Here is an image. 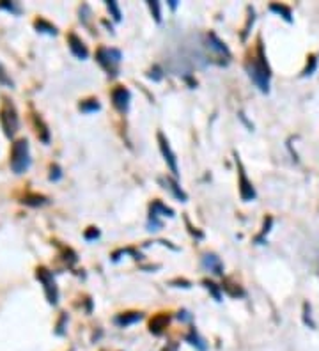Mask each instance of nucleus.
<instances>
[{"mask_svg": "<svg viewBox=\"0 0 319 351\" xmlns=\"http://www.w3.org/2000/svg\"><path fill=\"white\" fill-rule=\"evenodd\" d=\"M20 202H21V204H25V206L39 208V206H45V204H48V197H45V195H39V194H27Z\"/></svg>", "mask_w": 319, "mask_h": 351, "instance_id": "obj_14", "label": "nucleus"}, {"mask_svg": "<svg viewBox=\"0 0 319 351\" xmlns=\"http://www.w3.org/2000/svg\"><path fill=\"white\" fill-rule=\"evenodd\" d=\"M121 52L115 48H100L96 52V61L100 66L108 73L110 77H117L119 75V64H121Z\"/></svg>", "mask_w": 319, "mask_h": 351, "instance_id": "obj_4", "label": "nucleus"}, {"mask_svg": "<svg viewBox=\"0 0 319 351\" xmlns=\"http://www.w3.org/2000/svg\"><path fill=\"white\" fill-rule=\"evenodd\" d=\"M186 341L192 344V346H195L199 351H206L208 350V344L204 343V339H201V335L195 332V328H192V332L188 335H186Z\"/></svg>", "mask_w": 319, "mask_h": 351, "instance_id": "obj_18", "label": "nucleus"}, {"mask_svg": "<svg viewBox=\"0 0 319 351\" xmlns=\"http://www.w3.org/2000/svg\"><path fill=\"white\" fill-rule=\"evenodd\" d=\"M0 85L9 87V89H12V87H14V82H12V78L9 77V73L5 71V68L2 64H0Z\"/></svg>", "mask_w": 319, "mask_h": 351, "instance_id": "obj_22", "label": "nucleus"}, {"mask_svg": "<svg viewBox=\"0 0 319 351\" xmlns=\"http://www.w3.org/2000/svg\"><path fill=\"white\" fill-rule=\"evenodd\" d=\"M106 7H108V11L113 14V20H115V21H121V11H119L117 2L110 0V2H106Z\"/></svg>", "mask_w": 319, "mask_h": 351, "instance_id": "obj_26", "label": "nucleus"}, {"mask_svg": "<svg viewBox=\"0 0 319 351\" xmlns=\"http://www.w3.org/2000/svg\"><path fill=\"white\" fill-rule=\"evenodd\" d=\"M98 236H100V231L94 229V227H89V231L85 233V239H87V241H93V239L98 238Z\"/></svg>", "mask_w": 319, "mask_h": 351, "instance_id": "obj_31", "label": "nucleus"}, {"mask_svg": "<svg viewBox=\"0 0 319 351\" xmlns=\"http://www.w3.org/2000/svg\"><path fill=\"white\" fill-rule=\"evenodd\" d=\"M162 77H163L162 69L158 68V66H154V68L151 69V73H149V78H153L154 82H160V80H162Z\"/></svg>", "mask_w": 319, "mask_h": 351, "instance_id": "obj_29", "label": "nucleus"}, {"mask_svg": "<svg viewBox=\"0 0 319 351\" xmlns=\"http://www.w3.org/2000/svg\"><path fill=\"white\" fill-rule=\"evenodd\" d=\"M167 325H169V316L160 314V316H156V318H153V321H151V325H149V330L153 332L154 335H160L163 332V328H167Z\"/></svg>", "mask_w": 319, "mask_h": 351, "instance_id": "obj_16", "label": "nucleus"}, {"mask_svg": "<svg viewBox=\"0 0 319 351\" xmlns=\"http://www.w3.org/2000/svg\"><path fill=\"white\" fill-rule=\"evenodd\" d=\"M158 142H160V149H162V154H163V158H165L167 165L170 167V170H172L174 176L178 178V176H179L178 160H176V154H174V153H172V149H170L169 140H167V138L163 137V133H158Z\"/></svg>", "mask_w": 319, "mask_h": 351, "instance_id": "obj_6", "label": "nucleus"}, {"mask_svg": "<svg viewBox=\"0 0 319 351\" xmlns=\"http://www.w3.org/2000/svg\"><path fill=\"white\" fill-rule=\"evenodd\" d=\"M34 122H36V131H37V137H39V140L43 142V144H48L50 142V129L48 126L43 122V119H41L39 116H34Z\"/></svg>", "mask_w": 319, "mask_h": 351, "instance_id": "obj_15", "label": "nucleus"}, {"mask_svg": "<svg viewBox=\"0 0 319 351\" xmlns=\"http://www.w3.org/2000/svg\"><path fill=\"white\" fill-rule=\"evenodd\" d=\"M50 181H53V183H57V181H61L62 179V169L57 163H53L52 167H50Z\"/></svg>", "mask_w": 319, "mask_h": 351, "instance_id": "obj_23", "label": "nucleus"}, {"mask_svg": "<svg viewBox=\"0 0 319 351\" xmlns=\"http://www.w3.org/2000/svg\"><path fill=\"white\" fill-rule=\"evenodd\" d=\"M169 4H170V7H172V9H176V7H178V0H170Z\"/></svg>", "mask_w": 319, "mask_h": 351, "instance_id": "obj_33", "label": "nucleus"}, {"mask_svg": "<svg viewBox=\"0 0 319 351\" xmlns=\"http://www.w3.org/2000/svg\"><path fill=\"white\" fill-rule=\"evenodd\" d=\"M270 9L273 12H279L280 16L284 18V20L287 21V23H291L293 21V18H291V9L287 7V5H280V4H271L270 5Z\"/></svg>", "mask_w": 319, "mask_h": 351, "instance_id": "obj_19", "label": "nucleus"}, {"mask_svg": "<svg viewBox=\"0 0 319 351\" xmlns=\"http://www.w3.org/2000/svg\"><path fill=\"white\" fill-rule=\"evenodd\" d=\"M303 311H305V316H303V318H305V325H309L311 328H316V323L312 321V318H311V305L305 303V305H303Z\"/></svg>", "mask_w": 319, "mask_h": 351, "instance_id": "obj_28", "label": "nucleus"}, {"mask_svg": "<svg viewBox=\"0 0 319 351\" xmlns=\"http://www.w3.org/2000/svg\"><path fill=\"white\" fill-rule=\"evenodd\" d=\"M202 268L214 275H223V264L216 254H204V257H202Z\"/></svg>", "mask_w": 319, "mask_h": 351, "instance_id": "obj_10", "label": "nucleus"}, {"mask_svg": "<svg viewBox=\"0 0 319 351\" xmlns=\"http://www.w3.org/2000/svg\"><path fill=\"white\" fill-rule=\"evenodd\" d=\"M316 68H318V59H316V55H311V57H309L307 68L303 69V77H309V75H312V73L316 71Z\"/></svg>", "mask_w": 319, "mask_h": 351, "instance_id": "obj_24", "label": "nucleus"}, {"mask_svg": "<svg viewBox=\"0 0 319 351\" xmlns=\"http://www.w3.org/2000/svg\"><path fill=\"white\" fill-rule=\"evenodd\" d=\"M239 194H241L243 201H246V202L255 199V188L252 186V183L246 179L245 170H243L241 165H239Z\"/></svg>", "mask_w": 319, "mask_h": 351, "instance_id": "obj_9", "label": "nucleus"}, {"mask_svg": "<svg viewBox=\"0 0 319 351\" xmlns=\"http://www.w3.org/2000/svg\"><path fill=\"white\" fill-rule=\"evenodd\" d=\"M246 68V73H248V77L250 80L255 84L261 93H270V66H268L266 59H264V53H263V46H259V52L255 57H250L245 64Z\"/></svg>", "mask_w": 319, "mask_h": 351, "instance_id": "obj_1", "label": "nucleus"}, {"mask_svg": "<svg viewBox=\"0 0 319 351\" xmlns=\"http://www.w3.org/2000/svg\"><path fill=\"white\" fill-rule=\"evenodd\" d=\"M140 319H142L140 312H126V314H121L115 318V323H117L119 327H128V325L137 323Z\"/></svg>", "mask_w": 319, "mask_h": 351, "instance_id": "obj_17", "label": "nucleus"}, {"mask_svg": "<svg viewBox=\"0 0 319 351\" xmlns=\"http://www.w3.org/2000/svg\"><path fill=\"white\" fill-rule=\"evenodd\" d=\"M208 43H210V45H208L210 46V50H213L214 53H218V55H222V57H230V52L225 46V43H222L214 34H210V36H208Z\"/></svg>", "mask_w": 319, "mask_h": 351, "instance_id": "obj_11", "label": "nucleus"}, {"mask_svg": "<svg viewBox=\"0 0 319 351\" xmlns=\"http://www.w3.org/2000/svg\"><path fill=\"white\" fill-rule=\"evenodd\" d=\"M66 321H68V316L62 314L61 321H59V325H57V328H55V334H57V335H64V325H66Z\"/></svg>", "mask_w": 319, "mask_h": 351, "instance_id": "obj_30", "label": "nucleus"}, {"mask_svg": "<svg viewBox=\"0 0 319 351\" xmlns=\"http://www.w3.org/2000/svg\"><path fill=\"white\" fill-rule=\"evenodd\" d=\"M112 101L113 107L119 110L121 114H126L129 109V101H131V94L124 87H117V89L112 91Z\"/></svg>", "mask_w": 319, "mask_h": 351, "instance_id": "obj_7", "label": "nucleus"}, {"mask_svg": "<svg viewBox=\"0 0 319 351\" xmlns=\"http://www.w3.org/2000/svg\"><path fill=\"white\" fill-rule=\"evenodd\" d=\"M101 109L100 101L98 100H84L80 103V110L85 114H91V112H98V110Z\"/></svg>", "mask_w": 319, "mask_h": 351, "instance_id": "obj_20", "label": "nucleus"}, {"mask_svg": "<svg viewBox=\"0 0 319 351\" xmlns=\"http://www.w3.org/2000/svg\"><path fill=\"white\" fill-rule=\"evenodd\" d=\"M160 181L163 183V188L169 190V192L174 195V197L179 199V201H181V202H186V199H188V197H186V194H185V192H183L181 186H179L178 183L172 181V179H170V178H167V179H160Z\"/></svg>", "mask_w": 319, "mask_h": 351, "instance_id": "obj_12", "label": "nucleus"}, {"mask_svg": "<svg viewBox=\"0 0 319 351\" xmlns=\"http://www.w3.org/2000/svg\"><path fill=\"white\" fill-rule=\"evenodd\" d=\"M9 165L14 174H25L30 165H32V158H30V145L27 138H18L14 140L11 147V158H9Z\"/></svg>", "mask_w": 319, "mask_h": 351, "instance_id": "obj_2", "label": "nucleus"}, {"mask_svg": "<svg viewBox=\"0 0 319 351\" xmlns=\"http://www.w3.org/2000/svg\"><path fill=\"white\" fill-rule=\"evenodd\" d=\"M204 286H206L208 289L211 291V295L214 296V300H216V302H220V293H218V287H216V284L210 282V280H204Z\"/></svg>", "mask_w": 319, "mask_h": 351, "instance_id": "obj_27", "label": "nucleus"}, {"mask_svg": "<svg viewBox=\"0 0 319 351\" xmlns=\"http://www.w3.org/2000/svg\"><path fill=\"white\" fill-rule=\"evenodd\" d=\"M34 28H36L39 34H48V36H57V34H59L55 25L50 23L45 18H37V20L34 21Z\"/></svg>", "mask_w": 319, "mask_h": 351, "instance_id": "obj_13", "label": "nucleus"}, {"mask_svg": "<svg viewBox=\"0 0 319 351\" xmlns=\"http://www.w3.org/2000/svg\"><path fill=\"white\" fill-rule=\"evenodd\" d=\"M68 46H69V50H71V53H73L77 59H82V61H84V59H87V55H89V50H87L85 43L73 32L68 36Z\"/></svg>", "mask_w": 319, "mask_h": 351, "instance_id": "obj_8", "label": "nucleus"}, {"mask_svg": "<svg viewBox=\"0 0 319 351\" xmlns=\"http://www.w3.org/2000/svg\"><path fill=\"white\" fill-rule=\"evenodd\" d=\"M147 5L151 7V12H153L154 20L160 23L162 21V12H160V2H156V0H153V2H147Z\"/></svg>", "mask_w": 319, "mask_h": 351, "instance_id": "obj_25", "label": "nucleus"}, {"mask_svg": "<svg viewBox=\"0 0 319 351\" xmlns=\"http://www.w3.org/2000/svg\"><path fill=\"white\" fill-rule=\"evenodd\" d=\"M0 126L7 138H12L20 129V117H18L16 107L12 105V101L7 98L2 100V107H0Z\"/></svg>", "mask_w": 319, "mask_h": 351, "instance_id": "obj_3", "label": "nucleus"}, {"mask_svg": "<svg viewBox=\"0 0 319 351\" xmlns=\"http://www.w3.org/2000/svg\"><path fill=\"white\" fill-rule=\"evenodd\" d=\"M36 277L41 284H43V289H45V296L48 300L50 305L55 307L59 303V287H57L55 280H53V273L46 268H37L36 270Z\"/></svg>", "mask_w": 319, "mask_h": 351, "instance_id": "obj_5", "label": "nucleus"}, {"mask_svg": "<svg viewBox=\"0 0 319 351\" xmlns=\"http://www.w3.org/2000/svg\"><path fill=\"white\" fill-rule=\"evenodd\" d=\"M181 321H185V323H188V321H192V314L190 312H186V311H181L179 312V316H178Z\"/></svg>", "mask_w": 319, "mask_h": 351, "instance_id": "obj_32", "label": "nucleus"}, {"mask_svg": "<svg viewBox=\"0 0 319 351\" xmlns=\"http://www.w3.org/2000/svg\"><path fill=\"white\" fill-rule=\"evenodd\" d=\"M0 9H2V11L11 12V14H14V16L21 14V5L18 4V2H0Z\"/></svg>", "mask_w": 319, "mask_h": 351, "instance_id": "obj_21", "label": "nucleus"}]
</instances>
